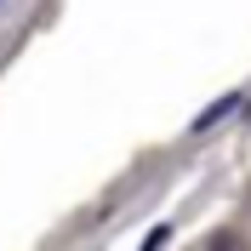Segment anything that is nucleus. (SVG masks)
Returning a JSON list of instances; mask_svg holds the SVG:
<instances>
[{
  "mask_svg": "<svg viewBox=\"0 0 251 251\" xmlns=\"http://www.w3.org/2000/svg\"><path fill=\"white\" fill-rule=\"evenodd\" d=\"M160 246H166V228H154V234H149V246H143V251H160Z\"/></svg>",
  "mask_w": 251,
  "mask_h": 251,
  "instance_id": "obj_3",
  "label": "nucleus"
},
{
  "mask_svg": "<svg viewBox=\"0 0 251 251\" xmlns=\"http://www.w3.org/2000/svg\"><path fill=\"white\" fill-rule=\"evenodd\" d=\"M234 103H240V92L217 97V103H211V109H205V114H200V120H194V126H211V120H217V114H228V109H234Z\"/></svg>",
  "mask_w": 251,
  "mask_h": 251,
  "instance_id": "obj_1",
  "label": "nucleus"
},
{
  "mask_svg": "<svg viewBox=\"0 0 251 251\" xmlns=\"http://www.w3.org/2000/svg\"><path fill=\"white\" fill-rule=\"evenodd\" d=\"M211 251H246V240H240V234H217V240H211Z\"/></svg>",
  "mask_w": 251,
  "mask_h": 251,
  "instance_id": "obj_2",
  "label": "nucleus"
}]
</instances>
